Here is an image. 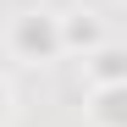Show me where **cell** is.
Returning <instances> with one entry per match:
<instances>
[{
    "label": "cell",
    "mask_w": 127,
    "mask_h": 127,
    "mask_svg": "<svg viewBox=\"0 0 127 127\" xmlns=\"http://www.w3.org/2000/svg\"><path fill=\"white\" fill-rule=\"evenodd\" d=\"M11 39H17V50H33V44H39V50H55V44H61V33H55L39 11L17 17V33H11Z\"/></svg>",
    "instance_id": "cell-1"
},
{
    "label": "cell",
    "mask_w": 127,
    "mask_h": 127,
    "mask_svg": "<svg viewBox=\"0 0 127 127\" xmlns=\"http://www.w3.org/2000/svg\"><path fill=\"white\" fill-rule=\"evenodd\" d=\"M0 111H6V89H0Z\"/></svg>",
    "instance_id": "cell-2"
}]
</instances>
